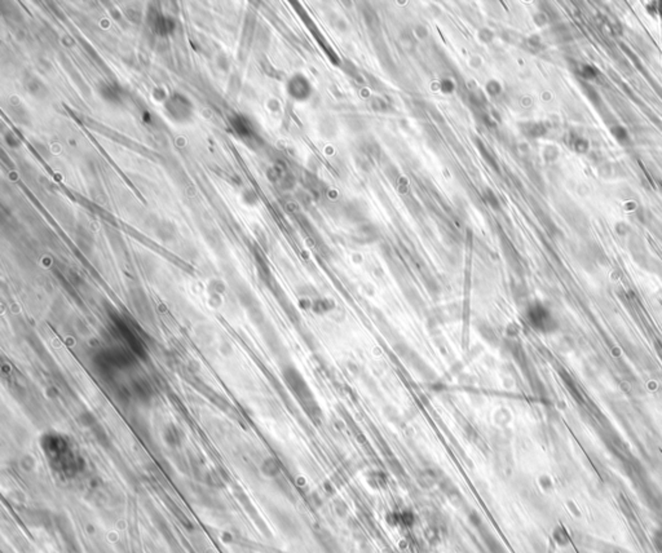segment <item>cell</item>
Wrapping results in <instances>:
<instances>
[{
  "mask_svg": "<svg viewBox=\"0 0 662 553\" xmlns=\"http://www.w3.org/2000/svg\"><path fill=\"white\" fill-rule=\"evenodd\" d=\"M528 321L531 326L536 330L542 331V332H550L556 327L555 320L551 317L550 312L543 306L536 305L532 306L528 312Z\"/></svg>",
  "mask_w": 662,
  "mask_h": 553,
  "instance_id": "obj_1",
  "label": "cell"
},
{
  "mask_svg": "<svg viewBox=\"0 0 662 553\" xmlns=\"http://www.w3.org/2000/svg\"><path fill=\"white\" fill-rule=\"evenodd\" d=\"M656 545L657 548L662 552V530L656 534Z\"/></svg>",
  "mask_w": 662,
  "mask_h": 553,
  "instance_id": "obj_2",
  "label": "cell"
}]
</instances>
